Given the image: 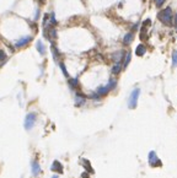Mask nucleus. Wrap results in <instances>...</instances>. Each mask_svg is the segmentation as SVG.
<instances>
[{
	"mask_svg": "<svg viewBox=\"0 0 177 178\" xmlns=\"http://www.w3.org/2000/svg\"><path fill=\"white\" fill-rule=\"evenodd\" d=\"M130 60H132V54H130V52L125 53V55H124V63H123V65H122V66H123V69H125V68L129 65Z\"/></svg>",
	"mask_w": 177,
	"mask_h": 178,
	"instance_id": "17",
	"label": "nucleus"
},
{
	"mask_svg": "<svg viewBox=\"0 0 177 178\" xmlns=\"http://www.w3.org/2000/svg\"><path fill=\"white\" fill-rule=\"evenodd\" d=\"M31 173H32L33 177H37L39 173H41V166H39V163L37 161H35V160L31 162Z\"/></svg>",
	"mask_w": 177,
	"mask_h": 178,
	"instance_id": "7",
	"label": "nucleus"
},
{
	"mask_svg": "<svg viewBox=\"0 0 177 178\" xmlns=\"http://www.w3.org/2000/svg\"><path fill=\"white\" fill-rule=\"evenodd\" d=\"M133 39H134V33L133 32H128V33H125V36L123 37V44L129 45L132 42H133Z\"/></svg>",
	"mask_w": 177,
	"mask_h": 178,
	"instance_id": "13",
	"label": "nucleus"
},
{
	"mask_svg": "<svg viewBox=\"0 0 177 178\" xmlns=\"http://www.w3.org/2000/svg\"><path fill=\"white\" fill-rule=\"evenodd\" d=\"M139 96H140V89H138V87L134 89L130 92V96H129V98H128V107L130 109H134L135 107H137Z\"/></svg>",
	"mask_w": 177,
	"mask_h": 178,
	"instance_id": "3",
	"label": "nucleus"
},
{
	"mask_svg": "<svg viewBox=\"0 0 177 178\" xmlns=\"http://www.w3.org/2000/svg\"><path fill=\"white\" fill-rule=\"evenodd\" d=\"M68 83H69V86L71 89H76L79 86V79L78 77H71V79H69Z\"/></svg>",
	"mask_w": 177,
	"mask_h": 178,
	"instance_id": "16",
	"label": "nucleus"
},
{
	"mask_svg": "<svg viewBox=\"0 0 177 178\" xmlns=\"http://www.w3.org/2000/svg\"><path fill=\"white\" fill-rule=\"evenodd\" d=\"M59 66H60V70L63 71V75H64L65 77H69V72H68L66 68H65V64L63 62H59Z\"/></svg>",
	"mask_w": 177,
	"mask_h": 178,
	"instance_id": "20",
	"label": "nucleus"
},
{
	"mask_svg": "<svg viewBox=\"0 0 177 178\" xmlns=\"http://www.w3.org/2000/svg\"><path fill=\"white\" fill-rule=\"evenodd\" d=\"M36 120H37V114L35 112H31L26 116L25 122H24V127L26 130H31L36 124Z\"/></svg>",
	"mask_w": 177,
	"mask_h": 178,
	"instance_id": "4",
	"label": "nucleus"
},
{
	"mask_svg": "<svg viewBox=\"0 0 177 178\" xmlns=\"http://www.w3.org/2000/svg\"><path fill=\"white\" fill-rule=\"evenodd\" d=\"M116 86H117V80L110 79V80H108V83H107V85L100 86V87L96 90V93L100 96V97H103V96H106L108 92H110V91L115 90Z\"/></svg>",
	"mask_w": 177,
	"mask_h": 178,
	"instance_id": "2",
	"label": "nucleus"
},
{
	"mask_svg": "<svg viewBox=\"0 0 177 178\" xmlns=\"http://www.w3.org/2000/svg\"><path fill=\"white\" fill-rule=\"evenodd\" d=\"M175 27L177 28V15H176V17H175Z\"/></svg>",
	"mask_w": 177,
	"mask_h": 178,
	"instance_id": "27",
	"label": "nucleus"
},
{
	"mask_svg": "<svg viewBox=\"0 0 177 178\" xmlns=\"http://www.w3.org/2000/svg\"><path fill=\"white\" fill-rule=\"evenodd\" d=\"M172 66H177V51L172 53Z\"/></svg>",
	"mask_w": 177,
	"mask_h": 178,
	"instance_id": "21",
	"label": "nucleus"
},
{
	"mask_svg": "<svg viewBox=\"0 0 177 178\" xmlns=\"http://www.w3.org/2000/svg\"><path fill=\"white\" fill-rule=\"evenodd\" d=\"M122 69H123V66H122V63H115V65L112 66V74L118 75L122 71Z\"/></svg>",
	"mask_w": 177,
	"mask_h": 178,
	"instance_id": "15",
	"label": "nucleus"
},
{
	"mask_svg": "<svg viewBox=\"0 0 177 178\" xmlns=\"http://www.w3.org/2000/svg\"><path fill=\"white\" fill-rule=\"evenodd\" d=\"M145 53H146V47H145L144 44H139L138 47L135 48V54H137L138 57H143Z\"/></svg>",
	"mask_w": 177,
	"mask_h": 178,
	"instance_id": "14",
	"label": "nucleus"
},
{
	"mask_svg": "<svg viewBox=\"0 0 177 178\" xmlns=\"http://www.w3.org/2000/svg\"><path fill=\"white\" fill-rule=\"evenodd\" d=\"M83 165H84L85 170L87 171V172H90V173H94V168H92L91 166H90V163H89L87 160H83Z\"/></svg>",
	"mask_w": 177,
	"mask_h": 178,
	"instance_id": "19",
	"label": "nucleus"
},
{
	"mask_svg": "<svg viewBox=\"0 0 177 178\" xmlns=\"http://www.w3.org/2000/svg\"><path fill=\"white\" fill-rule=\"evenodd\" d=\"M51 171L57 172V173H63V165L58 160H56V161H53L52 166H51Z\"/></svg>",
	"mask_w": 177,
	"mask_h": 178,
	"instance_id": "10",
	"label": "nucleus"
},
{
	"mask_svg": "<svg viewBox=\"0 0 177 178\" xmlns=\"http://www.w3.org/2000/svg\"><path fill=\"white\" fill-rule=\"evenodd\" d=\"M124 55H125V52L123 51H118V52H115L112 54V59L115 60V63H122V60L124 59Z\"/></svg>",
	"mask_w": 177,
	"mask_h": 178,
	"instance_id": "9",
	"label": "nucleus"
},
{
	"mask_svg": "<svg viewBox=\"0 0 177 178\" xmlns=\"http://www.w3.org/2000/svg\"><path fill=\"white\" fill-rule=\"evenodd\" d=\"M39 17V9H37V10H36V16H35V20H37Z\"/></svg>",
	"mask_w": 177,
	"mask_h": 178,
	"instance_id": "25",
	"label": "nucleus"
},
{
	"mask_svg": "<svg viewBox=\"0 0 177 178\" xmlns=\"http://www.w3.org/2000/svg\"><path fill=\"white\" fill-rule=\"evenodd\" d=\"M157 19L160 20L164 25H171L172 24V19H174V16H172V9L167 6V7L164 9V10L159 11Z\"/></svg>",
	"mask_w": 177,
	"mask_h": 178,
	"instance_id": "1",
	"label": "nucleus"
},
{
	"mask_svg": "<svg viewBox=\"0 0 177 178\" xmlns=\"http://www.w3.org/2000/svg\"><path fill=\"white\" fill-rule=\"evenodd\" d=\"M83 178H90V176L89 175H86V173H83V176H81Z\"/></svg>",
	"mask_w": 177,
	"mask_h": 178,
	"instance_id": "26",
	"label": "nucleus"
},
{
	"mask_svg": "<svg viewBox=\"0 0 177 178\" xmlns=\"http://www.w3.org/2000/svg\"><path fill=\"white\" fill-rule=\"evenodd\" d=\"M148 160H149V163H150V166H153V167H156V166H161L160 158H159V157L156 156L155 151H150V152H149Z\"/></svg>",
	"mask_w": 177,
	"mask_h": 178,
	"instance_id": "6",
	"label": "nucleus"
},
{
	"mask_svg": "<svg viewBox=\"0 0 177 178\" xmlns=\"http://www.w3.org/2000/svg\"><path fill=\"white\" fill-rule=\"evenodd\" d=\"M164 3H165V0H155V4H156L157 7H161L164 5Z\"/></svg>",
	"mask_w": 177,
	"mask_h": 178,
	"instance_id": "24",
	"label": "nucleus"
},
{
	"mask_svg": "<svg viewBox=\"0 0 177 178\" xmlns=\"http://www.w3.org/2000/svg\"><path fill=\"white\" fill-rule=\"evenodd\" d=\"M32 38H33L32 36H25V37H21L20 39L16 41L15 47L16 48H24V47H26V45L31 42V41H32Z\"/></svg>",
	"mask_w": 177,
	"mask_h": 178,
	"instance_id": "5",
	"label": "nucleus"
},
{
	"mask_svg": "<svg viewBox=\"0 0 177 178\" xmlns=\"http://www.w3.org/2000/svg\"><path fill=\"white\" fill-rule=\"evenodd\" d=\"M51 49H52V54H53V59L56 62L59 60V57H60V53H59V49L57 48V45L54 42H51Z\"/></svg>",
	"mask_w": 177,
	"mask_h": 178,
	"instance_id": "12",
	"label": "nucleus"
},
{
	"mask_svg": "<svg viewBox=\"0 0 177 178\" xmlns=\"http://www.w3.org/2000/svg\"><path fill=\"white\" fill-rule=\"evenodd\" d=\"M48 20H49V25H51V26L56 27V26L58 25V22H57V19H56V15H54V12H51V14H49Z\"/></svg>",
	"mask_w": 177,
	"mask_h": 178,
	"instance_id": "18",
	"label": "nucleus"
},
{
	"mask_svg": "<svg viewBox=\"0 0 177 178\" xmlns=\"http://www.w3.org/2000/svg\"><path fill=\"white\" fill-rule=\"evenodd\" d=\"M138 26H139L138 24H137V25H134V27H133V31H135V30H138Z\"/></svg>",
	"mask_w": 177,
	"mask_h": 178,
	"instance_id": "28",
	"label": "nucleus"
},
{
	"mask_svg": "<svg viewBox=\"0 0 177 178\" xmlns=\"http://www.w3.org/2000/svg\"><path fill=\"white\" fill-rule=\"evenodd\" d=\"M85 102H86V96L83 95L81 92L76 93V96H75V106H78V107L84 106Z\"/></svg>",
	"mask_w": 177,
	"mask_h": 178,
	"instance_id": "8",
	"label": "nucleus"
},
{
	"mask_svg": "<svg viewBox=\"0 0 177 178\" xmlns=\"http://www.w3.org/2000/svg\"><path fill=\"white\" fill-rule=\"evenodd\" d=\"M3 60H6V53L3 49H0V62H3Z\"/></svg>",
	"mask_w": 177,
	"mask_h": 178,
	"instance_id": "23",
	"label": "nucleus"
},
{
	"mask_svg": "<svg viewBox=\"0 0 177 178\" xmlns=\"http://www.w3.org/2000/svg\"><path fill=\"white\" fill-rule=\"evenodd\" d=\"M52 178H58V176H53V177H52Z\"/></svg>",
	"mask_w": 177,
	"mask_h": 178,
	"instance_id": "29",
	"label": "nucleus"
},
{
	"mask_svg": "<svg viewBox=\"0 0 177 178\" xmlns=\"http://www.w3.org/2000/svg\"><path fill=\"white\" fill-rule=\"evenodd\" d=\"M151 25V20L150 19H146V20H144L143 21V24H142V27H144V28H148L149 26Z\"/></svg>",
	"mask_w": 177,
	"mask_h": 178,
	"instance_id": "22",
	"label": "nucleus"
},
{
	"mask_svg": "<svg viewBox=\"0 0 177 178\" xmlns=\"http://www.w3.org/2000/svg\"><path fill=\"white\" fill-rule=\"evenodd\" d=\"M39 1H41V3H43V1H44V0H39Z\"/></svg>",
	"mask_w": 177,
	"mask_h": 178,
	"instance_id": "30",
	"label": "nucleus"
},
{
	"mask_svg": "<svg viewBox=\"0 0 177 178\" xmlns=\"http://www.w3.org/2000/svg\"><path fill=\"white\" fill-rule=\"evenodd\" d=\"M36 49L38 51V53L41 54V55H44V54L47 53V49H46V45H44V43L42 42V41H37L36 42Z\"/></svg>",
	"mask_w": 177,
	"mask_h": 178,
	"instance_id": "11",
	"label": "nucleus"
}]
</instances>
